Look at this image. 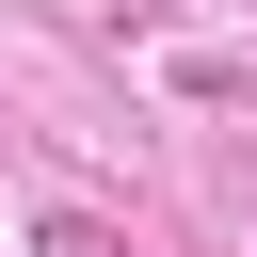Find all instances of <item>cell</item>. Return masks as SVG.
<instances>
[{
	"label": "cell",
	"instance_id": "cell-1",
	"mask_svg": "<svg viewBox=\"0 0 257 257\" xmlns=\"http://www.w3.org/2000/svg\"><path fill=\"white\" fill-rule=\"evenodd\" d=\"M32 257H128V225H96V209H48V225H32Z\"/></svg>",
	"mask_w": 257,
	"mask_h": 257
}]
</instances>
